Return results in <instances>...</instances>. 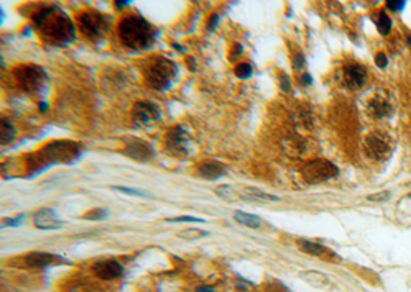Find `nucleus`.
<instances>
[{
	"label": "nucleus",
	"mask_w": 411,
	"mask_h": 292,
	"mask_svg": "<svg viewBox=\"0 0 411 292\" xmlns=\"http://www.w3.org/2000/svg\"><path fill=\"white\" fill-rule=\"evenodd\" d=\"M129 0H124V2H115V7L117 8H122V7H125V5H129Z\"/></svg>",
	"instance_id": "nucleus-40"
},
{
	"label": "nucleus",
	"mask_w": 411,
	"mask_h": 292,
	"mask_svg": "<svg viewBox=\"0 0 411 292\" xmlns=\"http://www.w3.org/2000/svg\"><path fill=\"white\" fill-rule=\"evenodd\" d=\"M73 292H97V291L89 289V287H78V289H74Z\"/></svg>",
	"instance_id": "nucleus-39"
},
{
	"label": "nucleus",
	"mask_w": 411,
	"mask_h": 292,
	"mask_svg": "<svg viewBox=\"0 0 411 292\" xmlns=\"http://www.w3.org/2000/svg\"><path fill=\"white\" fill-rule=\"evenodd\" d=\"M23 218H25L23 214H20L17 218H3L2 220V227H20L22 222H23Z\"/></svg>",
	"instance_id": "nucleus-29"
},
{
	"label": "nucleus",
	"mask_w": 411,
	"mask_h": 292,
	"mask_svg": "<svg viewBox=\"0 0 411 292\" xmlns=\"http://www.w3.org/2000/svg\"><path fill=\"white\" fill-rule=\"evenodd\" d=\"M408 44H410V48H411V33L408 35Z\"/></svg>",
	"instance_id": "nucleus-43"
},
{
	"label": "nucleus",
	"mask_w": 411,
	"mask_h": 292,
	"mask_svg": "<svg viewBox=\"0 0 411 292\" xmlns=\"http://www.w3.org/2000/svg\"><path fill=\"white\" fill-rule=\"evenodd\" d=\"M365 148H367L368 155L375 159H383L390 155L391 151V143L388 140V136L382 133H370L365 140Z\"/></svg>",
	"instance_id": "nucleus-8"
},
{
	"label": "nucleus",
	"mask_w": 411,
	"mask_h": 292,
	"mask_svg": "<svg viewBox=\"0 0 411 292\" xmlns=\"http://www.w3.org/2000/svg\"><path fill=\"white\" fill-rule=\"evenodd\" d=\"M15 78L20 87L30 94L40 92L46 84V73L38 66H20L15 71Z\"/></svg>",
	"instance_id": "nucleus-7"
},
{
	"label": "nucleus",
	"mask_w": 411,
	"mask_h": 292,
	"mask_svg": "<svg viewBox=\"0 0 411 292\" xmlns=\"http://www.w3.org/2000/svg\"><path fill=\"white\" fill-rule=\"evenodd\" d=\"M124 153L129 156V158H132L135 161H140V163H147V161H150L153 158L151 146L148 145V143L142 141V140L129 141L127 146H125Z\"/></svg>",
	"instance_id": "nucleus-12"
},
{
	"label": "nucleus",
	"mask_w": 411,
	"mask_h": 292,
	"mask_svg": "<svg viewBox=\"0 0 411 292\" xmlns=\"http://www.w3.org/2000/svg\"><path fill=\"white\" fill-rule=\"evenodd\" d=\"M245 197H247V199L266 200V202H278L280 200L277 195L266 194V192H261V191H259V189H254V187H247L245 189Z\"/></svg>",
	"instance_id": "nucleus-22"
},
{
	"label": "nucleus",
	"mask_w": 411,
	"mask_h": 292,
	"mask_svg": "<svg viewBox=\"0 0 411 292\" xmlns=\"http://www.w3.org/2000/svg\"><path fill=\"white\" fill-rule=\"evenodd\" d=\"M33 223L40 230H58V228L63 227V223L56 217V212L51 209L38 210L33 217Z\"/></svg>",
	"instance_id": "nucleus-14"
},
{
	"label": "nucleus",
	"mask_w": 411,
	"mask_h": 292,
	"mask_svg": "<svg viewBox=\"0 0 411 292\" xmlns=\"http://www.w3.org/2000/svg\"><path fill=\"white\" fill-rule=\"evenodd\" d=\"M225 174V168L219 161H204L199 164V176L207 179V181H216Z\"/></svg>",
	"instance_id": "nucleus-16"
},
{
	"label": "nucleus",
	"mask_w": 411,
	"mask_h": 292,
	"mask_svg": "<svg viewBox=\"0 0 411 292\" xmlns=\"http://www.w3.org/2000/svg\"><path fill=\"white\" fill-rule=\"evenodd\" d=\"M166 222H170V223H206V220L191 217V215H183V217H170V218H166Z\"/></svg>",
	"instance_id": "nucleus-25"
},
{
	"label": "nucleus",
	"mask_w": 411,
	"mask_h": 292,
	"mask_svg": "<svg viewBox=\"0 0 411 292\" xmlns=\"http://www.w3.org/2000/svg\"><path fill=\"white\" fill-rule=\"evenodd\" d=\"M405 3L406 2H403V0H401V2L388 0V2H387V8H390V10H393V12H400V10H403V8H405Z\"/></svg>",
	"instance_id": "nucleus-30"
},
{
	"label": "nucleus",
	"mask_w": 411,
	"mask_h": 292,
	"mask_svg": "<svg viewBox=\"0 0 411 292\" xmlns=\"http://www.w3.org/2000/svg\"><path fill=\"white\" fill-rule=\"evenodd\" d=\"M217 23H219V15H211L209 23H207V30H209V31H214L216 26H217Z\"/></svg>",
	"instance_id": "nucleus-34"
},
{
	"label": "nucleus",
	"mask_w": 411,
	"mask_h": 292,
	"mask_svg": "<svg viewBox=\"0 0 411 292\" xmlns=\"http://www.w3.org/2000/svg\"><path fill=\"white\" fill-rule=\"evenodd\" d=\"M81 155V146L74 141H53L43 148L38 153L42 161V168L44 164H53V163H73L74 159H78Z\"/></svg>",
	"instance_id": "nucleus-4"
},
{
	"label": "nucleus",
	"mask_w": 411,
	"mask_h": 292,
	"mask_svg": "<svg viewBox=\"0 0 411 292\" xmlns=\"http://www.w3.org/2000/svg\"><path fill=\"white\" fill-rule=\"evenodd\" d=\"M375 64L380 67V69H385L388 64V58L383 55V53H378V55L375 56Z\"/></svg>",
	"instance_id": "nucleus-31"
},
{
	"label": "nucleus",
	"mask_w": 411,
	"mask_h": 292,
	"mask_svg": "<svg viewBox=\"0 0 411 292\" xmlns=\"http://www.w3.org/2000/svg\"><path fill=\"white\" fill-rule=\"evenodd\" d=\"M40 110H42V112H46V110H48V104H42V105H40Z\"/></svg>",
	"instance_id": "nucleus-41"
},
{
	"label": "nucleus",
	"mask_w": 411,
	"mask_h": 292,
	"mask_svg": "<svg viewBox=\"0 0 411 292\" xmlns=\"http://www.w3.org/2000/svg\"><path fill=\"white\" fill-rule=\"evenodd\" d=\"M242 51H243V48L240 46V44H236V48L232 49V53H230V59H237V56L238 55H242Z\"/></svg>",
	"instance_id": "nucleus-36"
},
{
	"label": "nucleus",
	"mask_w": 411,
	"mask_h": 292,
	"mask_svg": "<svg viewBox=\"0 0 411 292\" xmlns=\"http://www.w3.org/2000/svg\"><path fill=\"white\" fill-rule=\"evenodd\" d=\"M236 74H237V78H240V79H248L252 74H254V67L248 64V62H243V64H238L236 67Z\"/></svg>",
	"instance_id": "nucleus-28"
},
{
	"label": "nucleus",
	"mask_w": 411,
	"mask_h": 292,
	"mask_svg": "<svg viewBox=\"0 0 411 292\" xmlns=\"http://www.w3.org/2000/svg\"><path fill=\"white\" fill-rule=\"evenodd\" d=\"M339 174V169L336 164L326 159H314L306 163L301 168V176L306 182L309 184H319L329 179L336 177Z\"/></svg>",
	"instance_id": "nucleus-6"
},
{
	"label": "nucleus",
	"mask_w": 411,
	"mask_h": 292,
	"mask_svg": "<svg viewBox=\"0 0 411 292\" xmlns=\"http://www.w3.org/2000/svg\"><path fill=\"white\" fill-rule=\"evenodd\" d=\"M196 292H216V291L212 289V287H209V286H202V287H197Z\"/></svg>",
	"instance_id": "nucleus-38"
},
{
	"label": "nucleus",
	"mask_w": 411,
	"mask_h": 292,
	"mask_svg": "<svg viewBox=\"0 0 411 292\" xmlns=\"http://www.w3.org/2000/svg\"><path fill=\"white\" fill-rule=\"evenodd\" d=\"M56 259H63V258L51 253H44V251H33V253L25 256V263L30 268H46L51 263H55Z\"/></svg>",
	"instance_id": "nucleus-15"
},
{
	"label": "nucleus",
	"mask_w": 411,
	"mask_h": 292,
	"mask_svg": "<svg viewBox=\"0 0 411 292\" xmlns=\"http://www.w3.org/2000/svg\"><path fill=\"white\" fill-rule=\"evenodd\" d=\"M160 118V112L150 102H137L133 105V120L137 123L148 125Z\"/></svg>",
	"instance_id": "nucleus-13"
},
{
	"label": "nucleus",
	"mask_w": 411,
	"mask_h": 292,
	"mask_svg": "<svg viewBox=\"0 0 411 292\" xmlns=\"http://www.w3.org/2000/svg\"><path fill=\"white\" fill-rule=\"evenodd\" d=\"M298 248H300L303 253H308L311 256H324V254L331 253L326 246L314 243V241H311V240H304V238L298 240Z\"/></svg>",
	"instance_id": "nucleus-18"
},
{
	"label": "nucleus",
	"mask_w": 411,
	"mask_h": 292,
	"mask_svg": "<svg viewBox=\"0 0 411 292\" xmlns=\"http://www.w3.org/2000/svg\"><path fill=\"white\" fill-rule=\"evenodd\" d=\"M176 73H178V67L174 62L170 61L168 58L160 56L148 62V67L145 69V79L147 84L155 91H166L173 84Z\"/></svg>",
	"instance_id": "nucleus-3"
},
{
	"label": "nucleus",
	"mask_w": 411,
	"mask_h": 292,
	"mask_svg": "<svg viewBox=\"0 0 411 292\" xmlns=\"http://www.w3.org/2000/svg\"><path fill=\"white\" fill-rule=\"evenodd\" d=\"M112 189H114V191H117V192H122V194H127V195H135V197H148L147 192L140 191V189L124 187V186H114Z\"/></svg>",
	"instance_id": "nucleus-27"
},
{
	"label": "nucleus",
	"mask_w": 411,
	"mask_h": 292,
	"mask_svg": "<svg viewBox=\"0 0 411 292\" xmlns=\"http://www.w3.org/2000/svg\"><path fill=\"white\" fill-rule=\"evenodd\" d=\"M107 217H109V210H106V209H94V210H89V212L84 215L86 220H96V222L107 218Z\"/></svg>",
	"instance_id": "nucleus-26"
},
{
	"label": "nucleus",
	"mask_w": 411,
	"mask_h": 292,
	"mask_svg": "<svg viewBox=\"0 0 411 292\" xmlns=\"http://www.w3.org/2000/svg\"><path fill=\"white\" fill-rule=\"evenodd\" d=\"M281 89L284 92L290 91V78L286 74H281Z\"/></svg>",
	"instance_id": "nucleus-35"
},
{
	"label": "nucleus",
	"mask_w": 411,
	"mask_h": 292,
	"mask_svg": "<svg viewBox=\"0 0 411 292\" xmlns=\"http://www.w3.org/2000/svg\"><path fill=\"white\" fill-rule=\"evenodd\" d=\"M234 218H236L237 223H240L243 227H248V228H260L261 227V218L257 217L254 214H247V212H240V210H237L236 214H234Z\"/></svg>",
	"instance_id": "nucleus-19"
},
{
	"label": "nucleus",
	"mask_w": 411,
	"mask_h": 292,
	"mask_svg": "<svg viewBox=\"0 0 411 292\" xmlns=\"http://www.w3.org/2000/svg\"><path fill=\"white\" fill-rule=\"evenodd\" d=\"M166 148L170 153H173L176 156H181L188 153V133L183 127H174L171 128L168 135H166Z\"/></svg>",
	"instance_id": "nucleus-9"
},
{
	"label": "nucleus",
	"mask_w": 411,
	"mask_h": 292,
	"mask_svg": "<svg viewBox=\"0 0 411 292\" xmlns=\"http://www.w3.org/2000/svg\"><path fill=\"white\" fill-rule=\"evenodd\" d=\"M311 82H313V78H311L309 74H306V76H303V78H301V84L303 85H309Z\"/></svg>",
	"instance_id": "nucleus-37"
},
{
	"label": "nucleus",
	"mask_w": 411,
	"mask_h": 292,
	"mask_svg": "<svg viewBox=\"0 0 411 292\" xmlns=\"http://www.w3.org/2000/svg\"><path fill=\"white\" fill-rule=\"evenodd\" d=\"M301 277L306 282H309L311 286L319 287V289H326V287H331V281L326 274L319 273V271H306L301 274Z\"/></svg>",
	"instance_id": "nucleus-17"
},
{
	"label": "nucleus",
	"mask_w": 411,
	"mask_h": 292,
	"mask_svg": "<svg viewBox=\"0 0 411 292\" xmlns=\"http://www.w3.org/2000/svg\"><path fill=\"white\" fill-rule=\"evenodd\" d=\"M17 138V128L10 120H2V138H0V143L2 146L10 145V143Z\"/></svg>",
	"instance_id": "nucleus-20"
},
{
	"label": "nucleus",
	"mask_w": 411,
	"mask_h": 292,
	"mask_svg": "<svg viewBox=\"0 0 411 292\" xmlns=\"http://www.w3.org/2000/svg\"><path fill=\"white\" fill-rule=\"evenodd\" d=\"M370 112H372L377 118H383V117L390 115L391 107L387 100H383V98H375L372 104H370Z\"/></svg>",
	"instance_id": "nucleus-21"
},
{
	"label": "nucleus",
	"mask_w": 411,
	"mask_h": 292,
	"mask_svg": "<svg viewBox=\"0 0 411 292\" xmlns=\"http://www.w3.org/2000/svg\"><path fill=\"white\" fill-rule=\"evenodd\" d=\"M78 25L84 37H87L91 39H99L110 28V21L107 20V17L99 12H94V10L79 13Z\"/></svg>",
	"instance_id": "nucleus-5"
},
{
	"label": "nucleus",
	"mask_w": 411,
	"mask_h": 292,
	"mask_svg": "<svg viewBox=\"0 0 411 292\" xmlns=\"http://www.w3.org/2000/svg\"><path fill=\"white\" fill-rule=\"evenodd\" d=\"M173 48H174V49H178V51H184V49H183L181 46H179V44H176V43H173Z\"/></svg>",
	"instance_id": "nucleus-42"
},
{
	"label": "nucleus",
	"mask_w": 411,
	"mask_h": 292,
	"mask_svg": "<svg viewBox=\"0 0 411 292\" xmlns=\"http://www.w3.org/2000/svg\"><path fill=\"white\" fill-rule=\"evenodd\" d=\"M33 21L42 37L51 44H67L76 38V28L73 21L58 7H48L35 13Z\"/></svg>",
	"instance_id": "nucleus-1"
},
{
	"label": "nucleus",
	"mask_w": 411,
	"mask_h": 292,
	"mask_svg": "<svg viewBox=\"0 0 411 292\" xmlns=\"http://www.w3.org/2000/svg\"><path fill=\"white\" fill-rule=\"evenodd\" d=\"M178 236L184 238V240H196V238H201V236H209V232H202V230H197V228H188V230L179 232Z\"/></svg>",
	"instance_id": "nucleus-24"
},
{
	"label": "nucleus",
	"mask_w": 411,
	"mask_h": 292,
	"mask_svg": "<svg viewBox=\"0 0 411 292\" xmlns=\"http://www.w3.org/2000/svg\"><path fill=\"white\" fill-rule=\"evenodd\" d=\"M377 28H378V31H380L382 35H388V33H390V30H391V20H390V17H388L385 12H382L380 15H378Z\"/></svg>",
	"instance_id": "nucleus-23"
},
{
	"label": "nucleus",
	"mask_w": 411,
	"mask_h": 292,
	"mask_svg": "<svg viewBox=\"0 0 411 292\" xmlns=\"http://www.w3.org/2000/svg\"><path fill=\"white\" fill-rule=\"evenodd\" d=\"M388 197H390V192H378V194L368 195V200L370 202H382V200H387Z\"/></svg>",
	"instance_id": "nucleus-33"
},
{
	"label": "nucleus",
	"mask_w": 411,
	"mask_h": 292,
	"mask_svg": "<svg viewBox=\"0 0 411 292\" xmlns=\"http://www.w3.org/2000/svg\"><path fill=\"white\" fill-rule=\"evenodd\" d=\"M368 73L364 66L360 64H349L344 67V84L352 91L362 89L367 82Z\"/></svg>",
	"instance_id": "nucleus-10"
},
{
	"label": "nucleus",
	"mask_w": 411,
	"mask_h": 292,
	"mask_svg": "<svg viewBox=\"0 0 411 292\" xmlns=\"http://www.w3.org/2000/svg\"><path fill=\"white\" fill-rule=\"evenodd\" d=\"M94 274L102 281H112L117 279L124 274V266L115 261V259H106V261H99L92 266Z\"/></svg>",
	"instance_id": "nucleus-11"
},
{
	"label": "nucleus",
	"mask_w": 411,
	"mask_h": 292,
	"mask_svg": "<svg viewBox=\"0 0 411 292\" xmlns=\"http://www.w3.org/2000/svg\"><path fill=\"white\" fill-rule=\"evenodd\" d=\"M119 37L124 46L142 51L155 43L156 30L143 17L129 15L119 23Z\"/></svg>",
	"instance_id": "nucleus-2"
},
{
	"label": "nucleus",
	"mask_w": 411,
	"mask_h": 292,
	"mask_svg": "<svg viewBox=\"0 0 411 292\" xmlns=\"http://www.w3.org/2000/svg\"><path fill=\"white\" fill-rule=\"evenodd\" d=\"M293 66H295L296 71H301L303 67H304V56H303L301 53L296 56H293Z\"/></svg>",
	"instance_id": "nucleus-32"
}]
</instances>
